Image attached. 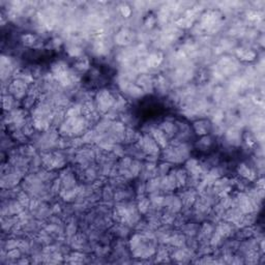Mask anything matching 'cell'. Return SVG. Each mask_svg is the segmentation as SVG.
Instances as JSON below:
<instances>
[{
  "mask_svg": "<svg viewBox=\"0 0 265 265\" xmlns=\"http://www.w3.org/2000/svg\"><path fill=\"white\" fill-rule=\"evenodd\" d=\"M22 39L26 45H32L35 41V36H33V34H25L23 35Z\"/></svg>",
  "mask_w": 265,
  "mask_h": 265,
  "instance_id": "4",
  "label": "cell"
},
{
  "mask_svg": "<svg viewBox=\"0 0 265 265\" xmlns=\"http://www.w3.org/2000/svg\"><path fill=\"white\" fill-rule=\"evenodd\" d=\"M194 127H195V131H196L197 134H199V135H205V134H207L208 131H209L210 124L207 122V121H205V120H200V121H197V122H195Z\"/></svg>",
  "mask_w": 265,
  "mask_h": 265,
  "instance_id": "2",
  "label": "cell"
},
{
  "mask_svg": "<svg viewBox=\"0 0 265 265\" xmlns=\"http://www.w3.org/2000/svg\"><path fill=\"white\" fill-rule=\"evenodd\" d=\"M120 12H121V15H122L124 18H127V17L131 16L132 14V8L130 7L129 5H122L120 7Z\"/></svg>",
  "mask_w": 265,
  "mask_h": 265,
  "instance_id": "3",
  "label": "cell"
},
{
  "mask_svg": "<svg viewBox=\"0 0 265 265\" xmlns=\"http://www.w3.org/2000/svg\"><path fill=\"white\" fill-rule=\"evenodd\" d=\"M153 137H154L155 142L157 145H161L162 147H165L167 145V135L161 130H153Z\"/></svg>",
  "mask_w": 265,
  "mask_h": 265,
  "instance_id": "1",
  "label": "cell"
},
{
  "mask_svg": "<svg viewBox=\"0 0 265 265\" xmlns=\"http://www.w3.org/2000/svg\"><path fill=\"white\" fill-rule=\"evenodd\" d=\"M12 98H10V96H4L3 98V106H4V109L5 110H7V109H10V107H12Z\"/></svg>",
  "mask_w": 265,
  "mask_h": 265,
  "instance_id": "5",
  "label": "cell"
}]
</instances>
